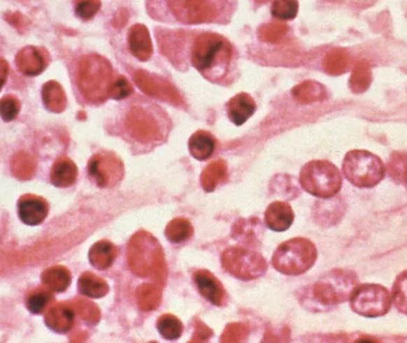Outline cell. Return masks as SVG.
Listing matches in <instances>:
<instances>
[{"label":"cell","instance_id":"1","mask_svg":"<svg viewBox=\"0 0 407 343\" xmlns=\"http://www.w3.org/2000/svg\"><path fill=\"white\" fill-rule=\"evenodd\" d=\"M128 264L136 276L164 284L167 265L160 242L150 232H136L128 246Z\"/></svg>","mask_w":407,"mask_h":343},{"label":"cell","instance_id":"2","mask_svg":"<svg viewBox=\"0 0 407 343\" xmlns=\"http://www.w3.org/2000/svg\"><path fill=\"white\" fill-rule=\"evenodd\" d=\"M232 47L218 34L206 32L198 36L192 48V64L206 78L223 76L231 62Z\"/></svg>","mask_w":407,"mask_h":343},{"label":"cell","instance_id":"3","mask_svg":"<svg viewBox=\"0 0 407 343\" xmlns=\"http://www.w3.org/2000/svg\"><path fill=\"white\" fill-rule=\"evenodd\" d=\"M78 85L86 99L103 103L108 99L112 85L111 64L103 56H84L78 69Z\"/></svg>","mask_w":407,"mask_h":343},{"label":"cell","instance_id":"4","mask_svg":"<svg viewBox=\"0 0 407 343\" xmlns=\"http://www.w3.org/2000/svg\"><path fill=\"white\" fill-rule=\"evenodd\" d=\"M317 255L310 239L296 237L280 244L273 255V266L286 276H299L315 265Z\"/></svg>","mask_w":407,"mask_h":343},{"label":"cell","instance_id":"5","mask_svg":"<svg viewBox=\"0 0 407 343\" xmlns=\"http://www.w3.org/2000/svg\"><path fill=\"white\" fill-rule=\"evenodd\" d=\"M300 185L318 198H334L342 188V176L335 164L325 160H313L301 168Z\"/></svg>","mask_w":407,"mask_h":343},{"label":"cell","instance_id":"6","mask_svg":"<svg viewBox=\"0 0 407 343\" xmlns=\"http://www.w3.org/2000/svg\"><path fill=\"white\" fill-rule=\"evenodd\" d=\"M343 173L356 188H371L383 181L386 168L379 156L368 150L355 149L344 156Z\"/></svg>","mask_w":407,"mask_h":343},{"label":"cell","instance_id":"7","mask_svg":"<svg viewBox=\"0 0 407 343\" xmlns=\"http://www.w3.org/2000/svg\"><path fill=\"white\" fill-rule=\"evenodd\" d=\"M357 285V276L354 272L337 268L313 285V295L322 305H338L350 300Z\"/></svg>","mask_w":407,"mask_h":343},{"label":"cell","instance_id":"8","mask_svg":"<svg viewBox=\"0 0 407 343\" xmlns=\"http://www.w3.org/2000/svg\"><path fill=\"white\" fill-rule=\"evenodd\" d=\"M349 300L352 312L369 318L386 315L392 305L391 293L378 284L357 285Z\"/></svg>","mask_w":407,"mask_h":343},{"label":"cell","instance_id":"9","mask_svg":"<svg viewBox=\"0 0 407 343\" xmlns=\"http://www.w3.org/2000/svg\"><path fill=\"white\" fill-rule=\"evenodd\" d=\"M222 264L230 274L242 280L257 279L267 271L264 256L248 248H229L222 254Z\"/></svg>","mask_w":407,"mask_h":343},{"label":"cell","instance_id":"10","mask_svg":"<svg viewBox=\"0 0 407 343\" xmlns=\"http://www.w3.org/2000/svg\"><path fill=\"white\" fill-rule=\"evenodd\" d=\"M224 0H167L176 20L185 24L212 23L223 11Z\"/></svg>","mask_w":407,"mask_h":343},{"label":"cell","instance_id":"11","mask_svg":"<svg viewBox=\"0 0 407 343\" xmlns=\"http://www.w3.org/2000/svg\"><path fill=\"white\" fill-rule=\"evenodd\" d=\"M123 161L113 153H98L88 162V176L101 188H115L123 179Z\"/></svg>","mask_w":407,"mask_h":343},{"label":"cell","instance_id":"12","mask_svg":"<svg viewBox=\"0 0 407 343\" xmlns=\"http://www.w3.org/2000/svg\"><path fill=\"white\" fill-rule=\"evenodd\" d=\"M125 125L129 134L142 144L156 142L162 139V132L155 117L145 111L142 106H134L128 112Z\"/></svg>","mask_w":407,"mask_h":343},{"label":"cell","instance_id":"13","mask_svg":"<svg viewBox=\"0 0 407 343\" xmlns=\"http://www.w3.org/2000/svg\"><path fill=\"white\" fill-rule=\"evenodd\" d=\"M134 79L141 91H143L145 94L157 98V99L164 100V102H169L172 104H183V98L176 91V88L162 79L161 76H152L145 71H137Z\"/></svg>","mask_w":407,"mask_h":343},{"label":"cell","instance_id":"14","mask_svg":"<svg viewBox=\"0 0 407 343\" xmlns=\"http://www.w3.org/2000/svg\"><path fill=\"white\" fill-rule=\"evenodd\" d=\"M193 279L201 295L205 297L210 303L217 307L223 305L227 298V292L224 290L220 280L217 279L211 272L200 270L196 272Z\"/></svg>","mask_w":407,"mask_h":343},{"label":"cell","instance_id":"15","mask_svg":"<svg viewBox=\"0 0 407 343\" xmlns=\"http://www.w3.org/2000/svg\"><path fill=\"white\" fill-rule=\"evenodd\" d=\"M18 215L22 222L28 225H38L48 215V204L40 197H22L18 203Z\"/></svg>","mask_w":407,"mask_h":343},{"label":"cell","instance_id":"16","mask_svg":"<svg viewBox=\"0 0 407 343\" xmlns=\"http://www.w3.org/2000/svg\"><path fill=\"white\" fill-rule=\"evenodd\" d=\"M264 220L271 230L286 232L294 220V212L290 204L285 202H274L266 210Z\"/></svg>","mask_w":407,"mask_h":343},{"label":"cell","instance_id":"17","mask_svg":"<svg viewBox=\"0 0 407 343\" xmlns=\"http://www.w3.org/2000/svg\"><path fill=\"white\" fill-rule=\"evenodd\" d=\"M129 48L132 55L142 62L148 61L152 55V42L148 29L143 24H136L129 32Z\"/></svg>","mask_w":407,"mask_h":343},{"label":"cell","instance_id":"18","mask_svg":"<svg viewBox=\"0 0 407 343\" xmlns=\"http://www.w3.org/2000/svg\"><path fill=\"white\" fill-rule=\"evenodd\" d=\"M227 108L232 123L242 125L254 115L256 110L255 100L248 93H238L229 100Z\"/></svg>","mask_w":407,"mask_h":343},{"label":"cell","instance_id":"19","mask_svg":"<svg viewBox=\"0 0 407 343\" xmlns=\"http://www.w3.org/2000/svg\"><path fill=\"white\" fill-rule=\"evenodd\" d=\"M16 64L20 72L28 76H38L45 68V61L38 49L25 47L16 56Z\"/></svg>","mask_w":407,"mask_h":343},{"label":"cell","instance_id":"20","mask_svg":"<svg viewBox=\"0 0 407 343\" xmlns=\"http://www.w3.org/2000/svg\"><path fill=\"white\" fill-rule=\"evenodd\" d=\"M74 309L66 304H59L52 307L45 315V323L56 332H67L74 324Z\"/></svg>","mask_w":407,"mask_h":343},{"label":"cell","instance_id":"21","mask_svg":"<svg viewBox=\"0 0 407 343\" xmlns=\"http://www.w3.org/2000/svg\"><path fill=\"white\" fill-rule=\"evenodd\" d=\"M117 251L116 246L111 244L110 241L103 239L97 244H93L92 248L90 249L88 253V259L93 267L97 270H106V268L111 267L113 261L116 259Z\"/></svg>","mask_w":407,"mask_h":343},{"label":"cell","instance_id":"22","mask_svg":"<svg viewBox=\"0 0 407 343\" xmlns=\"http://www.w3.org/2000/svg\"><path fill=\"white\" fill-rule=\"evenodd\" d=\"M188 149L194 159L203 161L208 159L215 152L216 140L210 132L199 130L191 136L188 141Z\"/></svg>","mask_w":407,"mask_h":343},{"label":"cell","instance_id":"23","mask_svg":"<svg viewBox=\"0 0 407 343\" xmlns=\"http://www.w3.org/2000/svg\"><path fill=\"white\" fill-rule=\"evenodd\" d=\"M52 184L57 188H68L76 183L78 178V167L72 160L60 158L56 161L52 169Z\"/></svg>","mask_w":407,"mask_h":343},{"label":"cell","instance_id":"24","mask_svg":"<svg viewBox=\"0 0 407 343\" xmlns=\"http://www.w3.org/2000/svg\"><path fill=\"white\" fill-rule=\"evenodd\" d=\"M345 206L342 200H327L318 204V209H315V220L324 227H330L343 218Z\"/></svg>","mask_w":407,"mask_h":343},{"label":"cell","instance_id":"25","mask_svg":"<svg viewBox=\"0 0 407 343\" xmlns=\"http://www.w3.org/2000/svg\"><path fill=\"white\" fill-rule=\"evenodd\" d=\"M292 94L301 104H312L327 99V92L323 85L317 81H304L292 90Z\"/></svg>","mask_w":407,"mask_h":343},{"label":"cell","instance_id":"26","mask_svg":"<svg viewBox=\"0 0 407 343\" xmlns=\"http://www.w3.org/2000/svg\"><path fill=\"white\" fill-rule=\"evenodd\" d=\"M227 176H228V167L225 161L217 160L204 169L200 176V184L206 192L215 191L217 186L227 179Z\"/></svg>","mask_w":407,"mask_h":343},{"label":"cell","instance_id":"27","mask_svg":"<svg viewBox=\"0 0 407 343\" xmlns=\"http://www.w3.org/2000/svg\"><path fill=\"white\" fill-rule=\"evenodd\" d=\"M42 98H43L45 108H48L49 111L60 113L64 111V108L67 106V97L64 88L56 81H49L44 85L42 90Z\"/></svg>","mask_w":407,"mask_h":343},{"label":"cell","instance_id":"28","mask_svg":"<svg viewBox=\"0 0 407 343\" xmlns=\"http://www.w3.org/2000/svg\"><path fill=\"white\" fill-rule=\"evenodd\" d=\"M324 69L330 76H341L349 69L350 66V55L348 50L343 48L332 49L324 59Z\"/></svg>","mask_w":407,"mask_h":343},{"label":"cell","instance_id":"29","mask_svg":"<svg viewBox=\"0 0 407 343\" xmlns=\"http://www.w3.org/2000/svg\"><path fill=\"white\" fill-rule=\"evenodd\" d=\"M71 280H72L71 273L67 268L62 266L48 268L47 271H44L42 276V281L45 288L52 290V292L66 291L71 284Z\"/></svg>","mask_w":407,"mask_h":343},{"label":"cell","instance_id":"30","mask_svg":"<svg viewBox=\"0 0 407 343\" xmlns=\"http://www.w3.org/2000/svg\"><path fill=\"white\" fill-rule=\"evenodd\" d=\"M79 290L90 298H101L108 295V285L104 279L91 272H86L79 279Z\"/></svg>","mask_w":407,"mask_h":343},{"label":"cell","instance_id":"31","mask_svg":"<svg viewBox=\"0 0 407 343\" xmlns=\"http://www.w3.org/2000/svg\"><path fill=\"white\" fill-rule=\"evenodd\" d=\"M162 291L155 284H143L137 290V302L144 312H152L160 305Z\"/></svg>","mask_w":407,"mask_h":343},{"label":"cell","instance_id":"32","mask_svg":"<svg viewBox=\"0 0 407 343\" xmlns=\"http://www.w3.org/2000/svg\"><path fill=\"white\" fill-rule=\"evenodd\" d=\"M371 84V64L368 61L361 60L352 69V76L349 80V86L354 93H364Z\"/></svg>","mask_w":407,"mask_h":343},{"label":"cell","instance_id":"33","mask_svg":"<svg viewBox=\"0 0 407 343\" xmlns=\"http://www.w3.org/2000/svg\"><path fill=\"white\" fill-rule=\"evenodd\" d=\"M164 235L168 241L173 244H181L191 239V236L193 235V227L191 222L186 218H176L167 224L164 229Z\"/></svg>","mask_w":407,"mask_h":343},{"label":"cell","instance_id":"34","mask_svg":"<svg viewBox=\"0 0 407 343\" xmlns=\"http://www.w3.org/2000/svg\"><path fill=\"white\" fill-rule=\"evenodd\" d=\"M13 174L20 180H28L34 176L36 162L31 155L28 153H18L13 156V164H11Z\"/></svg>","mask_w":407,"mask_h":343},{"label":"cell","instance_id":"35","mask_svg":"<svg viewBox=\"0 0 407 343\" xmlns=\"http://www.w3.org/2000/svg\"><path fill=\"white\" fill-rule=\"evenodd\" d=\"M391 295L397 310L407 315V271L401 272L395 279Z\"/></svg>","mask_w":407,"mask_h":343},{"label":"cell","instance_id":"36","mask_svg":"<svg viewBox=\"0 0 407 343\" xmlns=\"http://www.w3.org/2000/svg\"><path fill=\"white\" fill-rule=\"evenodd\" d=\"M157 330L164 339L176 340L183 334L184 326L176 316L164 315L157 321Z\"/></svg>","mask_w":407,"mask_h":343},{"label":"cell","instance_id":"37","mask_svg":"<svg viewBox=\"0 0 407 343\" xmlns=\"http://www.w3.org/2000/svg\"><path fill=\"white\" fill-rule=\"evenodd\" d=\"M388 173L395 183L405 184L407 179V154L404 152H394L388 161Z\"/></svg>","mask_w":407,"mask_h":343},{"label":"cell","instance_id":"38","mask_svg":"<svg viewBox=\"0 0 407 343\" xmlns=\"http://www.w3.org/2000/svg\"><path fill=\"white\" fill-rule=\"evenodd\" d=\"M271 10L273 17L278 20H292L298 15L299 4L297 0H274Z\"/></svg>","mask_w":407,"mask_h":343},{"label":"cell","instance_id":"39","mask_svg":"<svg viewBox=\"0 0 407 343\" xmlns=\"http://www.w3.org/2000/svg\"><path fill=\"white\" fill-rule=\"evenodd\" d=\"M288 27L284 23L274 22V23H268L259 29L257 35L259 40L268 42V43H278L287 35Z\"/></svg>","mask_w":407,"mask_h":343},{"label":"cell","instance_id":"40","mask_svg":"<svg viewBox=\"0 0 407 343\" xmlns=\"http://www.w3.org/2000/svg\"><path fill=\"white\" fill-rule=\"evenodd\" d=\"M74 312L80 316L81 318L87 321L90 323H98L100 319V310L96 304L87 300H78L73 303Z\"/></svg>","mask_w":407,"mask_h":343},{"label":"cell","instance_id":"41","mask_svg":"<svg viewBox=\"0 0 407 343\" xmlns=\"http://www.w3.org/2000/svg\"><path fill=\"white\" fill-rule=\"evenodd\" d=\"M50 302H52V295L43 290H38L29 295L27 300V307L31 314L38 315L45 310V307H48Z\"/></svg>","mask_w":407,"mask_h":343},{"label":"cell","instance_id":"42","mask_svg":"<svg viewBox=\"0 0 407 343\" xmlns=\"http://www.w3.org/2000/svg\"><path fill=\"white\" fill-rule=\"evenodd\" d=\"M100 6V0H76V16L84 20H92L99 11Z\"/></svg>","mask_w":407,"mask_h":343},{"label":"cell","instance_id":"43","mask_svg":"<svg viewBox=\"0 0 407 343\" xmlns=\"http://www.w3.org/2000/svg\"><path fill=\"white\" fill-rule=\"evenodd\" d=\"M249 329L245 324L231 323L227 326L225 330L223 331V335L220 337L222 342H240L248 335Z\"/></svg>","mask_w":407,"mask_h":343},{"label":"cell","instance_id":"44","mask_svg":"<svg viewBox=\"0 0 407 343\" xmlns=\"http://www.w3.org/2000/svg\"><path fill=\"white\" fill-rule=\"evenodd\" d=\"M20 102L13 96H6L0 100V116L5 122L16 118L20 112Z\"/></svg>","mask_w":407,"mask_h":343},{"label":"cell","instance_id":"45","mask_svg":"<svg viewBox=\"0 0 407 343\" xmlns=\"http://www.w3.org/2000/svg\"><path fill=\"white\" fill-rule=\"evenodd\" d=\"M132 92H134V88H132L131 84L123 76H120L118 79L112 83L108 97H111L113 99L122 100L131 96Z\"/></svg>","mask_w":407,"mask_h":343},{"label":"cell","instance_id":"46","mask_svg":"<svg viewBox=\"0 0 407 343\" xmlns=\"http://www.w3.org/2000/svg\"><path fill=\"white\" fill-rule=\"evenodd\" d=\"M194 334H196V337H193V340L203 341V340H208L211 336L212 331L205 324L199 323L197 326L196 332Z\"/></svg>","mask_w":407,"mask_h":343},{"label":"cell","instance_id":"47","mask_svg":"<svg viewBox=\"0 0 407 343\" xmlns=\"http://www.w3.org/2000/svg\"><path fill=\"white\" fill-rule=\"evenodd\" d=\"M8 76V64L4 59H0V91L6 83Z\"/></svg>","mask_w":407,"mask_h":343},{"label":"cell","instance_id":"48","mask_svg":"<svg viewBox=\"0 0 407 343\" xmlns=\"http://www.w3.org/2000/svg\"><path fill=\"white\" fill-rule=\"evenodd\" d=\"M405 184H406V185H407V179H406V181H405Z\"/></svg>","mask_w":407,"mask_h":343}]
</instances>
